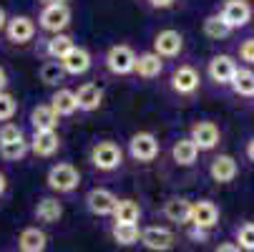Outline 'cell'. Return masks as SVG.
<instances>
[{
  "instance_id": "1",
  "label": "cell",
  "mask_w": 254,
  "mask_h": 252,
  "mask_svg": "<svg viewBox=\"0 0 254 252\" xmlns=\"http://www.w3.org/2000/svg\"><path fill=\"white\" fill-rule=\"evenodd\" d=\"M78 182H81V174H78V169L73 164H65L63 162V164L51 167V171H48V187L53 192H61V194L73 192L78 187Z\"/></svg>"
},
{
  "instance_id": "2",
  "label": "cell",
  "mask_w": 254,
  "mask_h": 252,
  "mask_svg": "<svg viewBox=\"0 0 254 252\" xmlns=\"http://www.w3.org/2000/svg\"><path fill=\"white\" fill-rule=\"evenodd\" d=\"M121 159H124V154H121V147H119L116 141H98L96 147H93V152H91V162L101 171L119 169L121 167Z\"/></svg>"
},
{
  "instance_id": "3",
  "label": "cell",
  "mask_w": 254,
  "mask_h": 252,
  "mask_svg": "<svg viewBox=\"0 0 254 252\" xmlns=\"http://www.w3.org/2000/svg\"><path fill=\"white\" fill-rule=\"evenodd\" d=\"M128 149H131V157H133V159H138V162H151V159H156V154H159V141H156V136L149 134V131H138V134L131 136Z\"/></svg>"
},
{
  "instance_id": "4",
  "label": "cell",
  "mask_w": 254,
  "mask_h": 252,
  "mask_svg": "<svg viewBox=\"0 0 254 252\" xmlns=\"http://www.w3.org/2000/svg\"><path fill=\"white\" fill-rule=\"evenodd\" d=\"M106 66H108L111 74L126 76V74H131L133 66H136V53L128 46H114L111 51H108V56H106Z\"/></svg>"
},
{
  "instance_id": "5",
  "label": "cell",
  "mask_w": 254,
  "mask_h": 252,
  "mask_svg": "<svg viewBox=\"0 0 254 252\" xmlns=\"http://www.w3.org/2000/svg\"><path fill=\"white\" fill-rule=\"evenodd\" d=\"M196 230H211L216 222H219V207L209 199H199L191 204V220H189Z\"/></svg>"
},
{
  "instance_id": "6",
  "label": "cell",
  "mask_w": 254,
  "mask_h": 252,
  "mask_svg": "<svg viewBox=\"0 0 254 252\" xmlns=\"http://www.w3.org/2000/svg\"><path fill=\"white\" fill-rule=\"evenodd\" d=\"M189 139L194 141V147L199 152H209V149H214L216 144H219V126H216L214 121H199V124L191 126V136Z\"/></svg>"
},
{
  "instance_id": "7",
  "label": "cell",
  "mask_w": 254,
  "mask_h": 252,
  "mask_svg": "<svg viewBox=\"0 0 254 252\" xmlns=\"http://www.w3.org/2000/svg\"><path fill=\"white\" fill-rule=\"evenodd\" d=\"M5 35H8V41L23 46V43H28L33 35H35V23H33L28 15L8 18V23H5Z\"/></svg>"
},
{
  "instance_id": "8",
  "label": "cell",
  "mask_w": 254,
  "mask_h": 252,
  "mask_svg": "<svg viewBox=\"0 0 254 252\" xmlns=\"http://www.w3.org/2000/svg\"><path fill=\"white\" fill-rule=\"evenodd\" d=\"M68 20H70V10H68L65 3H51V5H46L43 13H41V25H43L46 30H51V33L63 30V28L68 25Z\"/></svg>"
},
{
  "instance_id": "9",
  "label": "cell",
  "mask_w": 254,
  "mask_h": 252,
  "mask_svg": "<svg viewBox=\"0 0 254 252\" xmlns=\"http://www.w3.org/2000/svg\"><path fill=\"white\" fill-rule=\"evenodd\" d=\"M219 18L234 30V28H242V25L249 23L252 8H249L247 0H227V3H224V10H222Z\"/></svg>"
},
{
  "instance_id": "10",
  "label": "cell",
  "mask_w": 254,
  "mask_h": 252,
  "mask_svg": "<svg viewBox=\"0 0 254 252\" xmlns=\"http://www.w3.org/2000/svg\"><path fill=\"white\" fill-rule=\"evenodd\" d=\"M199 74H196V68L194 66H179L174 71V76H171V88L181 96H189L199 88Z\"/></svg>"
},
{
  "instance_id": "11",
  "label": "cell",
  "mask_w": 254,
  "mask_h": 252,
  "mask_svg": "<svg viewBox=\"0 0 254 252\" xmlns=\"http://www.w3.org/2000/svg\"><path fill=\"white\" fill-rule=\"evenodd\" d=\"M154 53L159 56V58H171V56H179V51L184 48V38H181V33L179 30H161L156 38H154Z\"/></svg>"
},
{
  "instance_id": "12",
  "label": "cell",
  "mask_w": 254,
  "mask_h": 252,
  "mask_svg": "<svg viewBox=\"0 0 254 252\" xmlns=\"http://www.w3.org/2000/svg\"><path fill=\"white\" fill-rule=\"evenodd\" d=\"M138 240H141L143 247H149V250H154V252H166V250L174 247V235H171V230H166V227H149V230L141 232Z\"/></svg>"
},
{
  "instance_id": "13",
  "label": "cell",
  "mask_w": 254,
  "mask_h": 252,
  "mask_svg": "<svg viewBox=\"0 0 254 252\" xmlns=\"http://www.w3.org/2000/svg\"><path fill=\"white\" fill-rule=\"evenodd\" d=\"M61 147L58 141V134L56 131H35L33 139L28 141V149L35 154V157H53Z\"/></svg>"
},
{
  "instance_id": "14",
  "label": "cell",
  "mask_w": 254,
  "mask_h": 252,
  "mask_svg": "<svg viewBox=\"0 0 254 252\" xmlns=\"http://www.w3.org/2000/svg\"><path fill=\"white\" fill-rule=\"evenodd\" d=\"M234 74H237V63H234L232 56H214L209 61V76H211V81H216V84H232Z\"/></svg>"
},
{
  "instance_id": "15",
  "label": "cell",
  "mask_w": 254,
  "mask_h": 252,
  "mask_svg": "<svg viewBox=\"0 0 254 252\" xmlns=\"http://www.w3.org/2000/svg\"><path fill=\"white\" fill-rule=\"evenodd\" d=\"M86 202H88V209L93 212V214H98V217H106V214H111L114 212V207H116V194L114 192H108V189H91L88 192V197H86Z\"/></svg>"
},
{
  "instance_id": "16",
  "label": "cell",
  "mask_w": 254,
  "mask_h": 252,
  "mask_svg": "<svg viewBox=\"0 0 254 252\" xmlns=\"http://www.w3.org/2000/svg\"><path fill=\"white\" fill-rule=\"evenodd\" d=\"M61 68H63V74L81 76V74H86V71L91 68V53L86 48L73 46V48H70V53L61 61Z\"/></svg>"
},
{
  "instance_id": "17",
  "label": "cell",
  "mask_w": 254,
  "mask_h": 252,
  "mask_svg": "<svg viewBox=\"0 0 254 252\" xmlns=\"http://www.w3.org/2000/svg\"><path fill=\"white\" fill-rule=\"evenodd\" d=\"M209 174H211L214 182H219V184L232 182V179L237 176V162H234V157H229V154H219V157L211 162Z\"/></svg>"
},
{
  "instance_id": "18",
  "label": "cell",
  "mask_w": 254,
  "mask_h": 252,
  "mask_svg": "<svg viewBox=\"0 0 254 252\" xmlns=\"http://www.w3.org/2000/svg\"><path fill=\"white\" fill-rule=\"evenodd\" d=\"M51 109L56 116H70V114H76L78 111V103H76V93L70 91V88H58L51 98Z\"/></svg>"
},
{
  "instance_id": "19",
  "label": "cell",
  "mask_w": 254,
  "mask_h": 252,
  "mask_svg": "<svg viewBox=\"0 0 254 252\" xmlns=\"http://www.w3.org/2000/svg\"><path fill=\"white\" fill-rule=\"evenodd\" d=\"M76 93V103H78V109L81 111H96L101 101H103V91L96 86V84H83Z\"/></svg>"
},
{
  "instance_id": "20",
  "label": "cell",
  "mask_w": 254,
  "mask_h": 252,
  "mask_svg": "<svg viewBox=\"0 0 254 252\" xmlns=\"http://www.w3.org/2000/svg\"><path fill=\"white\" fill-rule=\"evenodd\" d=\"M133 71H136L141 79H156L161 71H164V61H161L154 51H151V53H141V56H136Z\"/></svg>"
},
{
  "instance_id": "21",
  "label": "cell",
  "mask_w": 254,
  "mask_h": 252,
  "mask_svg": "<svg viewBox=\"0 0 254 252\" xmlns=\"http://www.w3.org/2000/svg\"><path fill=\"white\" fill-rule=\"evenodd\" d=\"M18 245H20L23 252H43L48 247V237L38 227H25L18 237Z\"/></svg>"
},
{
  "instance_id": "22",
  "label": "cell",
  "mask_w": 254,
  "mask_h": 252,
  "mask_svg": "<svg viewBox=\"0 0 254 252\" xmlns=\"http://www.w3.org/2000/svg\"><path fill=\"white\" fill-rule=\"evenodd\" d=\"M30 124L35 131H56L58 126V116L53 114V109L48 103H41L30 111Z\"/></svg>"
},
{
  "instance_id": "23",
  "label": "cell",
  "mask_w": 254,
  "mask_h": 252,
  "mask_svg": "<svg viewBox=\"0 0 254 252\" xmlns=\"http://www.w3.org/2000/svg\"><path fill=\"white\" fill-rule=\"evenodd\" d=\"M164 214H166L171 222L187 225V222L191 220V202H189V199H181V197H171V199L164 204Z\"/></svg>"
},
{
  "instance_id": "24",
  "label": "cell",
  "mask_w": 254,
  "mask_h": 252,
  "mask_svg": "<svg viewBox=\"0 0 254 252\" xmlns=\"http://www.w3.org/2000/svg\"><path fill=\"white\" fill-rule=\"evenodd\" d=\"M111 214H114L116 225H136L141 217V207L133 199H119Z\"/></svg>"
},
{
  "instance_id": "25",
  "label": "cell",
  "mask_w": 254,
  "mask_h": 252,
  "mask_svg": "<svg viewBox=\"0 0 254 252\" xmlns=\"http://www.w3.org/2000/svg\"><path fill=\"white\" fill-rule=\"evenodd\" d=\"M61 214H63V207H61V202L53 199V197H46V199H41L38 204H35V217H38L41 222H46V225L58 222Z\"/></svg>"
},
{
  "instance_id": "26",
  "label": "cell",
  "mask_w": 254,
  "mask_h": 252,
  "mask_svg": "<svg viewBox=\"0 0 254 252\" xmlns=\"http://www.w3.org/2000/svg\"><path fill=\"white\" fill-rule=\"evenodd\" d=\"M196 154H199V149L194 147L191 139H179V141L174 144V149H171L174 162L181 164V167H191V164L196 162Z\"/></svg>"
},
{
  "instance_id": "27",
  "label": "cell",
  "mask_w": 254,
  "mask_h": 252,
  "mask_svg": "<svg viewBox=\"0 0 254 252\" xmlns=\"http://www.w3.org/2000/svg\"><path fill=\"white\" fill-rule=\"evenodd\" d=\"M232 88L239 96H254V71L249 68H237V74L232 79Z\"/></svg>"
},
{
  "instance_id": "28",
  "label": "cell",
  "mask_w": 254,
  "mask_h": 252,
  "mask_svg": "<svg viewBox=\"0 0 254 252\" xmlns=\"http://www.w3.org/2000/svg\"><path fill=\"white\" fill-rule=\"evenodd\" d=\"M70 48H73V41H70L68 35H63V33H56L53 38L48 41V56L53 61H58V63L70 53Z\"/></svg>"
},
{
  "instance_id": "29",
  "label": "cell",
  "mask_w": 254,
  "mask_h": 252,
  "mask_svg": "<svg viewBox=\"0 0 254 252\" xmlns=\"http://www.w3.org/2000/svg\"><path fill=\"white\" fill-rule=\"evenodd\" d=\"M204 33L209 35V38H214V41H222V38H227V35L232 33V28L219 15H209L204 20Z\"/></svg>"
},
{
  "instance_id": "30",
  "label": "cell",
  "mask_w": 254,
  "mask_h": 252,
  "mask_svg": "<svg viewBox=\"0 0 254 252\" xmlns=\"http://www.w3.org/2000/svg\"><path fill=\"white\" fill-rule=\"evenodd\" d=\"M28 141L20 139V141H10V144H0V157L5 162H20L25 154H28Z\"/></svg>"
},
{
  "instance_id": "31",
  "label": "cell",
  "mask_w": 254,
  "mask_h": 252,
  "mask_svg": "<svg viewBox=\"0 0 254 252\" xmlns=\"http://www.w3.org/2000/svg\"><path fill=\"white\" fill-rule=\"evenodd\" d=\"M141 237L136 225H114V240L119 245H136Z\"/></svg>"
},
{
  "instance_id": "32",
  "label": "cell",
  "mask_w": 254,
  "mask_h": 252,
  "mask_svg": "<svg viewBox=\"0 0 254 252\" xmlns=\"http://www.w3.org/2000/svg\"><path fill=\"white\" fill-rule=\"evenodd\" d=\"M15 111H18V101H15V96L3 91V93H0V121L8 124V121L15 116Z\"/></svg>"
},
{
  "instance_id": "33",
  "label": "cell",
  "mask_w": 254,
  "mask_h": 252,
  "mask_svg": "<svg viewBox=\"0 0 254 252\" xmlns=\"http://www.w3.org/2000/svg\"><path fill=\"white\" fill-rule=\"evenodd\" d=\"M237 242H239V250L254 252V225L252 222H247L237 230Z\"/></svg>"
},
{
  "instance_id": "34",
  "label": "cell",
  "mask_w": 254,
  "mask_h": 252,
  "mask_svg": "<svg viewBox=\"0 0 254 252\" xmlns=\"http://www.w3.org/2000/svg\"><path fill=\"white\" fill-rule=\"evenodd\" d=\"M41 79H43V84H58V81L63 79V68H61V63H58V61H48V63H43V68H41Z\"/></svg>"
},
{
  "instance_id": "35",
  "label": "cell",
  "mask_w": 254,
  "mask_h": 252,
  "mask_svg": "<svg viewBox=\"0 0 254 252\" xmlns=\"http://www.w3.org/2000/svg\"><path fill=\"white\" fill-rule=\"evenodd\" d=\"M20 139H25L23 136V131H20V126L18 124H3L0 126V144H10V141H20Z\"/></svg>"
},
{
  "instance_id": "36",
  "label": "cell",
  "mask_w": 254,
  "mask_h": 252,
  "mask_svg": "<svg viewBox=\"0 0 254 252\" xmlns=\"http://www.w3.org/2000/svg\"><path fill=\"white\" fill-rule=\"evenodd\" d=\"M239 58L247 61V63H254V38H247L239 46Z\"/></svg>"
},
{
  "instance_id": "37",
  "label": "cell",
  "mask_w": 254,
  "mask_h": 252,
  "mask_svg": "<svg viewBox=\"0 0 254 252\" xmlns=\"http://www.w3.org/2000/svg\"><path fill=\"white\" fill-rule=\"evenodd\" d=\"M214 252H242L234 242H224V245H219V247H216Z\"/></svg>"
},
{
  "instance_id": "38",
  "label": "cell",
  "mask_w": 254,
  "mask_h": 252,
  "mask_svg": "<svg viewBox=\"0 0 254 252\" xmlns=\"http://www.w3.org/2000/svg\"><path fill=\"white\" fill-rule=\"evenodd\" d=\"M149 3H151L154 8H171L174 0H149Z\"/></svg>"
},
{
  "instance_id": "39",
  "label": "cell",
  "mask_w": 254,
  "mask_h": 252,
  "mask_svg": "<svg viewBox=\"0 0 254 252\" xmlns=\"http://www.w3.org/2000/svg\"><path fill=\"white\" fill-rule=\"evenodd\" d=\"M5 86H8V74H5V68L0 66V93L5 91Z\"/></svg>"
},
{
  "instance_id": "40",
  "label": "cell",
  "mask_w": 254,
  "mask_h": 252,
  "mask_svg": "<svg viewBox=\"0 0 254 252\" xmlns=\"http://www.w3.org/2000/svg\"><path fill=\"white\" fill-rule=\"evenodd\" d=\"M5 189H8V179H5V174L0 171V197L5 194Z\"/></svg>"
},
{
  "instance_id": "41",
  "label": "cell",
  "mask_w": 254,
  "mask_h": 252,
  "mask_svg": "<svg viewBox=\"0 0 254 252\" xmlns=\"http://www.w3.org/2000/svg\"><path fill=\"white\" fill-rule=\"evenodd\" d=\"M247 157L254 162V136H252V139H249V144H247Z\"/></svg>"
},
{
  "instance_id": "42",
  "label": "cell",
  "mask_w": 254,
  "mask_h": 252,
  "mask_svg": "<svg viewBox=\"0 0 254 252\" xmlns=\"http://www.w3.org/2000/svg\"><path fill=\"white\" fill-rule=\"evenodd\" d=\"M5 23H8V15H5V10H3V8H0V30L5 28Z\"/></svg>"
},
{
  "instance_id": "43",
  "label": "cell",
  "mask_w": 254,
  "mask_h": 252,
  "mask_svg": "<svg viewBox=\"0 0 254 252\" xmlns=\"http://www.w3.org/2000/svg\"><path fill=\"white\" fill-rule=\"evenodd\" d=\"M46 3L51 5V3H63V0H46Z\"/></svg>"
}]
</instances>
